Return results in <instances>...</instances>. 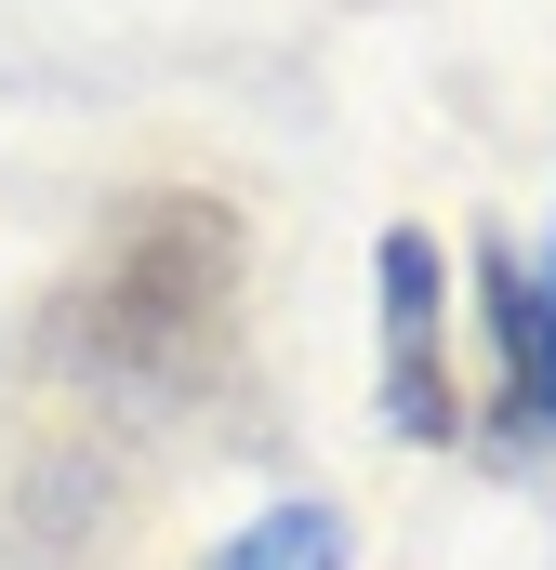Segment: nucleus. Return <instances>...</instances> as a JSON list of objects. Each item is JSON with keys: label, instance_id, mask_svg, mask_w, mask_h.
Returning a JSON list of instances; mask_svg holds the SVG:
<instances>
[{"label": "nucleus", "instance_id": "obj_1", "mask_svg": "<svg viewBox=\"0 0 556 570\" xmlns=\"http://www.w3.org/2000/svg\"><path fill=\"white\" fill-rule=\"evenodd\" d=\"M239 292H252V239L212 186H133L80 279L40 305V358L120 399H199L239 358Z\"/></svg>", "mask_w": 556, "mask_h": 570}, {"label": "nucleus", "instance_id": "obj_2", "mask_svg": "<svg viewBox=\"0 0 556 570\" xmlns=\"http://www.w3.org/2000/svg\"><path fill=\"white\" fill-rule=\"evenodd\" d=\"M385 279V412L411 438H464V399H450V332H437V239H385L371 253Z\"/></svg>", "mask_w": 556, "mask_h": 570}, {"label": "nucleus", "instance_id": "obj_3", "mask_svg": "<svg viewBox=\"0 0 556 570\" xmlns=\"http://www.w3.org/2000/svg\"><path fill=\"white\" fill-rule=\"evenodd\" d=\"M477 292H490V372H504V412L530 425V358H544V292H530V266L490 239V266H477Z\"/></svg>", "mask_w": 556, "mask_h": 570}, {"label": "nucleus", "instance_id": "obj_4", "mask_svg": "<svg viewBox=\"0 0 556 570\" xmlns=\"http://www.w3.org/2000/svg\"><path fill=\"white\" fill-rule=\"evenodd\" d=\"M345 544H358V531H345L331 504H266L212 570H345Z\"/></svg>", "mask_w": 556, "mask_h": 570}, {"label": "nucleus", "instance_id": "obj_5", "mask_svg": "<svg viewBox=\"0 0 556 570\" xmlns=\"http://www.w3.org/2000/svg\"><path fill=\"white\" fill-rule=\"evenodd\" d=\"M530 292H544V358H530V425H556V266H530Z\"/></svg>", "mask_w": 556, "mask_h": 570}]
</instances>
